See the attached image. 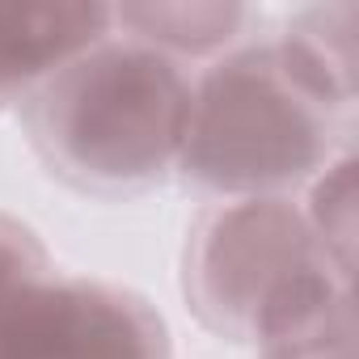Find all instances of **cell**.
Masks as SVG:
<instances>
[{
	"label": "cell",
	"instance_id": "4",
	"mask_svg": "<svg viewBox=\"0 0 359 359\" xmlns=\"http://www.w3.org/2000/svg\"><path fill=\"white\" fill-rule=\"evenodd\" d=\"M0 359H169V334L144 296L47 271L0 296Z\"/></svg>",
	"mask_w": 359,
	"mask_h": 359
},
{
	"label": "cell",
	"instance_id": "3",
	"mask_svg": "<svg viewBox=\"0 0 359 359\" xmlns=\"http://www.w3.org/2000/svg\"><path fill=\"white\" fill-rule=\"evenodd\" d=\"M338 123L287 72L275 43H250L216 55L191 81L177 173L224 203L287 199L334 161Z\"/></svg>",
	"mask_w": 359,
	"mask_h": 359
},
{
	"label": "cell",
	"instance_id": "9",
	"mask_svg": "<svg viewBox=\"0 0 359 359\" xmlns=\"http://www.w3.org/2000/svg\"><path fill=\"white\" fill-rule=\"evenodd\" d=\"M51 271V258L43 250V241L13 216L0 212V296L39 279Z\"/></svg>",
	"mask_w": 359,
	"mask_h": 359
},
{
	"label": "cell",
	"instance_id": "1",
	"mask_svg": "<svg viewBox=\"0 0 359 359\" xmlns=\"http://www.w3.org/2000/svg\"><path fill=\"white\" fill-rule=\"evenodd\" d=\"M18 110L51 177L81 195L131 199L177 169L191 76L177 60L110 34L47 76Z\"/></svg>",
	"mask_w": 359,
	"mask_h": 359
},
{
	"label": "cell",
	"instance_id": "2",
	"mask_svg": "<svg viewBox=\"0 0 359 359\" xmlns=\"http://www.w3.org/2000/svg\"><path fill=\"white\" fill-rule=\"evenodd\" d=\"M182 292L191 313L258 359L287 355L355 313L351 279L321 254L292 199H229L187 233Z\"/></svg>",
	"mask_w": 359,
	"mask_h": 359
},
{
	"label": "cell",
	"instance_id": "6",
	"mask_svg": "<svg viewBox=\"0 0 359 359\" xmlns=\"http://www.w3.org/2000/svg\"><path fill=\"white\" fill-rule=\"evenodd\" d=\"M355 5L304 9L275 39V51L283 55L287 72L338 118L355 110Z\"/></svg>",
	"mask_w": 359,
	"mask_h": 359
},
{
	"label": "cell",
	"instance_id": "8",
	"mask_svg": "<svg viewBox=\"0 0 359 359\" xmlns=\"http://www.w3.org/2000/svg\"><path fill=\"white\" fill-rule=\"evenodd\" d=\"M355 156L342 152L309 182V203L300 208L321 254L346 279H355Z\"/></svg>",
	"mask_w": 359,
	"mask_h": 359
},
{
	"label": "cell",
	"instance_id": "7",
	"mask_svg": "<svg viewBox=\"0 0 359 359\" xmlns=\"http://www.w3.org/2000/svg\"><path fill=\"white\" fill-rule=\"evenodd\" d=\"M250 9L241 5H203V0H182V5H110V26L123 30V39L144 43L169 60H203L224 55L233 39L241 34Z\"/></svg>",
	"mask_w": 359,
	"mask_h": 359
},
{
	"label": "cell",
	"instance_id": "5",
	"mask_svg": "<svg viewBox=\"0 0 359 359\" xmlns=\"http://www.w3.org/2000/svg\"><path fill=\"white\" fill-rule=\"evenodd\" d=\"M110 34V5L97 0H0V106H22L47 76Z\"/></svg>",
	"mask_w": 359,
	"mask_h": 359
}]
</instances>
